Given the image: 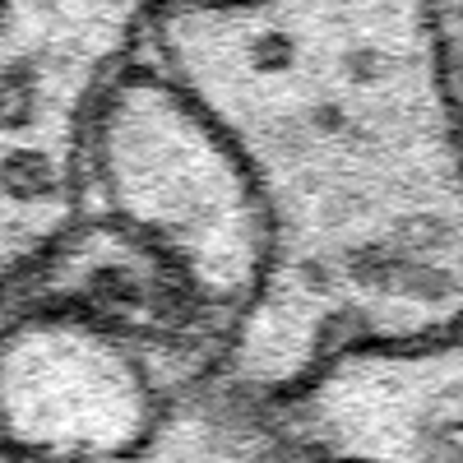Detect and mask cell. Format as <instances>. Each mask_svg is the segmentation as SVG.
Segmentation results:
<instances>
[{"instance_id":"2","label":"cell","mask_w":463,"mask_h":463,"mask_svg":"<svg viewBox=\"0 0 463 463\" xmlns=\"http://www.w3.org/2000/svg\"><path fill=\"white\" fill-rule=\"evenodd\" d=\"M80 213L158 255L237 347L274 264L269 213L218 126L148 65H135L98 116Z\"/></svg>"},{"instance_id":"3","label":"cell","mask_w":463,"mask_h":463,"mask_svg":"<svg viewBox=\"0 0 463 463\" xmlns=\"http://www.w3.org/2000/svg\"><path fill=\"white\" fill-rule=\"evenodd\" d=\"M163 0H0V301L84 209L93 126Z\"/></svg>"},{"instance_id":"7","label":"cell","mask_w":463,"mask_h":463,"mask_svg":"<svg viewBox=\"0 0 463 463\" xmlns=\"http://www.w3.org/2000/svg\"><path fill=\"white\" fill-rule=\"evenodd\" d=\"M449 28H454V93L463 116V0H449Z\"/></svg>"},{"instance_id":"1","label":"cell","mask_w":463,"mask_h":463,"mask_svg":"<svg viewBox=\"0 0 463 463\" xmlns=\"http://www.w3.org/2000/svg\"><path fill=\"white\" fill-rule=\"evenodd\" d=\"M139 65L218 126L269 213L222 380L279 403L343 353L463 325L449 0H163Z\"/></svg>"},{"instance_id":"6","label":"cell","mask_w":463,"mask_h":463,"mask_svg":"<svg viewBox=\"0 0 463 463\" xmlns=\"http://www.w3.org/2000/svg\"><path fill=\"white\" fill-rule=\"evenodd\" d=\"M121 463H301V454L274 399L218 375L172 394L144 445Z\"/></svg>"},{"instance_id":"4","label":"cell","mask_w":463,"mask_h":463,"mask_svg":"<svg viewBox=\"0 0 463 463\" xmlns=\"http://www.w3.org/2000/svg\"><path fill=\"white\" fill-rule=\"evenodd\" d=\"M126 338L56 306H0V454L19 463H121L167 408Z\"/></svg>"},{"instance_id":"5","label":"cell","mask_w":463,"mask_h":463,"mask_svg":"<svg viewBox=\"0 0 463 463\" xmlns=\"http://www.w3.org/2000/svg\"><path fill=\"white\" fill-rule=\"evenodd\" d=\"M279 412L311 463H463V325L343 353Z\"/></svg>"},{"instance_id":"8","label":"cell","mask_w":463,"mask_h":463,"mask_svg":"<svg viewBox=\"0 0 463 463\" xmlns=\"http://www.w3.org/2000/svg\"><path fill=\"white\" fill-rule=\"evenodd\" d=\"M0 463H19V458H10V454H0Z\"/></svg>"}]
</instances>
